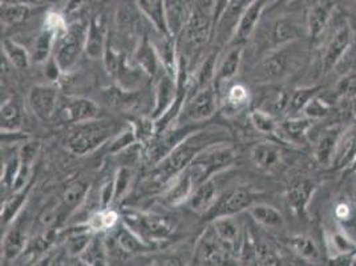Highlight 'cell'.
<instances>
[{
  "instance_id": "f6af8a7d",
  "label": "cell",
  "mask_w": 356,
  "mask_h": 266,
  "mask_svg": "<svg viewBox=\"0 0 356 266\" xmlns=\"http://www.w3.org/2000/svg\"><path fill=\"white\" fill-rule=\"evenodd\" d=\"M79 260L86 265H108V247L106 241L97 233L93 236L88 248L79 257Z\"/></svg>"
},
{
  "instance_id": "60d3db41",
  "label": "cell",
  "mask_w": 356,
  "mask_h": 266,
  "mask_svg": "<svg viewBox=\"0 0 356 266\" xmlns=\"http://www.w3.org/2000/svg\"><path fill=\"white\" fill-rule=\"evenodd\" d=\"M95 235L96 233H93L86 224L81 228L70 232L65 238V245H64L67 256L71 258H79L88 248Z\"/></svg>"
},
{
  "instance_id": "7bdbcfd3",
  "label": "cell",
  "mask_w": 356,
  "mask_h": 266,
  "mask_svg": "<svg viewBox=\"0 0 356 266\" xmlns=\"http://www.w3.org/2000/svg\"><path fill=\"white\" fill-rule=\"evenodd\" d=\"M1 55L8 60L13 68H16L19 71L27 70L32 61L30 52L23 45L10 39H6L1 43Z\"/></svg>"
},
{
  "instance_id": "8992f818",
  "label": "cell",
  "mask_w": 356,
  "mask_h": 266,
  "mask_svg": "<svg viewBox=\"0 0 356 266\" xmlns=\"http://www.w3.org/2000/svg\"><path fill=\"white\" fill-rule=\"evenodd\" d=\"M298 43L299 40L266 52L255 68L257 79L264 83H274L293 74L299 60L303 58V52L302 49L299 51Z\"/></svg>"
},
{
  "instance_id": "be15d7a7",
  "label": "cell",
  "mask_w": 356,
  "mask_h": 266,
  "mask_svg": "<svg viewBox=\"0 0 356 266\" xmlns=\"http://www.w3.org/2000/svg\"><path fill=\"white\" fill-rule=\"evenodd\" d=\"M353 265H356V253L354 254V257H353Z\"/></svg>"
},
{
  "instance_id": "52a82bcc",
  "label": "cell",
  "mask_w": 356,
  "mask_h": 266,
  "mask_svg": "<svg viewBox=\"0 0 356 266\" xmlns=\"http://www.w3.org/2000/svg\"><path fill=\"white\" fill-rule=\"evenodd\" d=\"M88 24L74 22L56 38L52 58L58 63L63 75L71 74L79 64L87 45Z\"/></svg>"
},
{
  "instance_id": "d6a6232c",
  "label": "cell",
  "mask_w": 356,
  "mask_h": 266,
  "mask_svg": "<svg viewBox=\"0 0 356 266\" xmlns=\"http://www.w3.org/2000/svg\"><path fill=\"white\" fill-rule=\"evenodd\" d=\"M195 184L189 172L185 169L177 178H173L163 192V201L170 207H178L188 203L193 193Z\"/></svg>"
},
{
  "instance_id": "6125c7cd",
  "label": "cell",
  "mask_w": 356,
  "mask_h": 266,
  "mask_svg": "<svg viewBox=\"0 0 356 266\" xmlns=\"http://www.w3.org/2000/svg\"><path fill=\"white\" fill-rule=\"evenodd\" d=\"M353 114H354V116L356 118V99L354 100V105H353Z\"/></svg>"
},
{
  "instance_id": "f1b7e54d",
  "label": "cell",
  "mask_w": 356,
  "mask_h": 266,
  "mask_svg": "<svg viewBox=\"0 0 356 266\" xmlns=\"http://www.w3.org/2000/svg\"><path fill=\"white\" fill-rule=\"evenodd\" d=\"M356 165V125L343 130L332 159V169L344 171Z\"/></svg>"
},
{
  "instance_id": "e575fe53",
  "label": "cell",
  "mask_w": 356,
  "mask_h": 266,
  "mask_svg": "<svg viewBox=\"0 0 356 266\" xmlns=\"http://www.w3.org/2000/svg\"><path fill=\"white\" fill-rule=\"evenodd\" d=\"M115 242V247L121 253L128 256L136 254H144L147 251H152L153 248L148 245L145 241H143L140 237L132 232L127 225L121 222V225L116 226L115 233L111 237Z\"/></svg>"
},
{
  "instance_id": "1f68e13d",
  "label": "cell",
  "mask_w": 356,
  "mask_h": 266,
  "mask_svg": "<svg viewBox=\"0 0 356 266\" xmlns=\"http://www.w3.org/2000/svg\"><path fill=\"white\" fill-rule=\"evenodd\" d=\"M108 42L104 17L102 15L95 16L88 23L86 54L90 59H103Z\"/></svg>"
},
{
  "instance_id": "f5cc1de1",
  "label": "cell",
  "mask_w": 356,
  "mask_h": 266,
  "mask_svg": "<svg viewBox=\"0 0 356 266\" xmlns=\"http://www.w3.org/2000/svg\"><path fill=\"white\" fill-rule=\"evenodd\" d=\"M332 104L328 103L325 97H322V93H319L305 107L302 114L312 120H318L328 116L332 112Z\"/></svg>"
},
{
  "instance_id": "44dd1931",
  "label": "cell",
  "mask_w": 356,
  "mask_h": 266,
  "mask_svg": "<svg viewBox=\"0 0 356 266\" xmlns=\"http://www.w3.org/2000/svg\"><path fill=\"white\" fill-rule=\"evenodd\" d=\"M325 244L327 254L332 263L353 258L356 253L355 237L351 236L341 225L325 232Z\"/></svg>"
},
{
  "instance_id": "d4e9b609",
  "label": "cell",
  "mask_w": 356,
  "mask_h": 266,
  "mask_svg": "<svg viewBox=\"0 0 356 266\" xmlns=\"http://www.w3.org/2000/svg\"><path fill=\"white\" fill-rule=\"evenodd\" d=\"M254 0H229L222 15L220 17L214 32L222 42H230L238 22L245 14V11L252 6Z\"/></svg>"
},
{
  "instance_id": "5b68a950",
  "label": "cell",
  "mask_w": 356,
  "mask_h": 266,
  "mask_svg": "<svg viewBox=\"0 0 356 266\" xmlns=\"http://www.w3.org/2000/svg\"><path fill=\"white\" fill-rule=\"evenodd\" d=\"M121 222L152 248L166 241L175 232V224L166 217L137 209L124 210Z\"/></svg>"
},
{
  "instance_id": "f546056e",
  "label": "cell",
  "mask_w": 356,
  "mask_h": 266,
  "mask_svg": "<svg viewBox=\"0 0 356 266\" xmlns=\"http://www.w3.org/2000/svg\"><path fill=\"white\" fill-rule=\"evenodd\" d=\"M134 63L143 72L148 75L152 79H157L165 71L160 56L149 38L144 36L136 48L134 55Z\"/></svg>"
},
{
  "instance_id": "277c9868",
  "label": "cell",
  "mask_w": 356,
  "mask_h": 266,
  "mask_svg": "<svg viewBox=\"0 0 356 266\" xmlns=\"http://www.w3.org/2000/svg\"><path fill=\"white\" fill-rule=\"evenodd\" d=\"M237 160V150L230 143L214 144L204 149L191 164L186 171L193 178L195 187L208 178L221 175L232 168Z\"/></svg>"
},
{
  "instance_id": "d6986e66",
  "label": "cell",
  "mask_w": 356,
  "mask_h": 266,
  "mask_svg": "<svg viewBox=\"0 0 356 266\" xmlns=\"http://www.w3.org/2000/svg\"><path fill=\"white\" fill-rule=\"evenodd\" d=\"M217 236L222 241L223 245L232 251L236 257L239 256L243 240L246 236V228L238 220L237 216H222L210 221Z\"/></svg>"
},
{
  "instance_id": "d590c367",
  "label": "cell",
  "mask_w": 356,
  "mask_h": 266,
  "mask_svg": "<svg viewBox=\"0 0 356 266\" xmlns=\"http://www.w3.org/2000/svg\"><path fill=\"white\" fill-rule=\"evenodd\" d=\"M246 212L252 217V221L266 229L280 230L286 225L282 213L277 208L265 203H254Z\"/></svg>"
},
{
  "instance_id": "ba28073f",
  "label": "cell",
  "mask_w": 356,
  "mask_h": 266,
  "mask_svg": "<svg viewBox=\"0 0 356 266\" xmlns=\"http://www.w3.org/2000/svg\"><path fill=\"white\" fill-rule=\"evenodd\" d=\"M237 257L229 251L220 237L217 236L211 224L204 230L194 247L193 264L202 266H221L232 264ZM238 261V260H237Z\"/></svg>"
},
{
  "instance_id": "4316f807",
  "label": "cell",
  "mask_w": 356,
  "mask_h": 266,
  "mask_svg": "<svg viewBox=\"0 0 356 266\" xmlns=\"http://www.w3.org/2000/svg\"><path fill=\"white\" fill-rule=\"evenodd\" d=\"M343 130L344 128H341V125H334L323 130L316 137L314 143V157L321 166L331 168L334 153Z\"/></svg>"
},
{
  "instance_id": "cb8c5ba5",
  "label": "cell",
  "mask_w": 356,
  "mask_h": 266,
  "mask_svg": "<svg viewBox=\"0 0 356 266\" xmlns=\"http://www.w3.org/2000/svg\"><path fill=\"white\" fill-rule=\"evenodd\" d=\"M335 4L332 0H315L307 13L306 31L312 40H318L332 20Z\"/></svg>"
},
{
  "instance_id": "83f0119b",
  "label": "cell",
  "mask_w": 356,
  "mask_h": 266,
  "mask_svg": "<svg viewBox=\"0 0 356 266\" xmlns=\"http://www.w3.org/2000/svg\"><path fill=\"white\" fill-rule=\"evenodd\" d=\"M216 178L217 176L208 178V180H205L204 182H201L200 185H197L194 188L191 198L188 200L189 208L193 210L194 213L205 216L209 210L214 207V204L217 203L221 192H220L218 182H217Z\"/></svg>"
},
{
  "instance_id": "ffe728a7",
  "label": "cell",
  "mask_w": 356,
  "mask_h": 266,
  "mask_svg": "<svg viewBox=\"0 0 356 266\" xmlns=\"http://www.w3.org/2000/svg\"><path fill=\"white\" fill-rule=\"evenodd\" d=\"M250 159L255 168L265 173L280 171L284 164V153L278 143L262 141L252 146Z\"/></svg>"
},
{
  "instance_id": "f35d334b",
  "label": "cell",
  "mask_w": 356,
  "mask_h": 266,
  "mask_svg": "<svg viewBox=\"0 0 356 266\" xmlns=\"http://www.w3.org/2000/svg\"><path fill=\"white\" fill-rule=\"evenodd\" d=\"M121 221V214H119L118 210L112 208H100L95 210L88 219L86 225L93 233H104V232H111L116 229V226Z\"/></svg>"
},
{
  "instance_id": "bcb514c9",
  "label": "cell",
  "mask_w": 356,
  "mask_h": 266,
  "mask_svg": "<svg viewBox=\"0 0 356 266\" xmlns=\"http://www.w3.org/2000/svg\"><path fill=\"white\" fill-rule=\"evenodd\" d=\"M319 93H322V87L321 86L300 87V88L294 89L290 93L287 114L290 116H299V114L303 112L305 107L310 103V100L314 99L316 95H319Z\"/></svg>"
},
{
  "instance_id": "4fadbf2b",
  "label": "cell",
  "mask_w": 356,
  "mask_h": 266,
  "mask_svg": "<svg viewBox=\"0 0 356 266\" xmlns=\"http://www.w3.org/2000/svg\"><path fill=\"white\" fill-rule=\"evenodd\" d=\"M56 115L63 123L79 124V123L97 118L99 107L95 102H92L87 97L64 96V97H60Z\"/></svg>"
},
{
  "instance_id": "c3c4849f",
  "label": "cell",
  "mask_w": 356,
  "mask_h": 266,
  "mask_svg": "<svg viewBox=\"0 0 356 266\" xmlns=\"http://www.w3.org/2000/svg\"><path fill=\"white\" fill-rule=\"evenodd\" d=\"M250 100H252V96L249 89L241 83L232 84L225 93V105L227 111H232V112H238L246 108L250 103Z\"/></svg>"
},
{
  "instance_id": "9a60e30c",
  "label": "cell",
  "mask_w": 356,
  "mask_h": 266,
  "mask_svg": "<svg viewBox=\"0 0 356 266\" xmlns=\"http://www.w3.org/2000/svg\"><path fill=\"white\" fill-rule=\"evenodd\" d=\"M59 102V91L51 84H38L29 93L31 111L40 121H49L56 115Z\"/></svg>"
},
{
  "instance_id": "9f6ffc18",
  "label": "cell",
  "mask_w": 356,
  "mask_h": 266,
  "mask_svg": "<svg viewBox=\"0 0 356 266\" xmlns=\"http://www.w3.org/2000/svg\"><path fill=\"white\" fill-rule=\"evenodd\" d=\"M132 184V171L129 166H121L116 178H113V185H115V200L113 201H120L122 197L128 193Z\"/></svg>"
},
{
  "instance_id": "7a4b0ae2",
  "label": "cell",
  "mask_w": 356,
  "mask_h": 266,
  "mask_svg": "<svg viewBox=\"0 0 356 266\" xmlns=\"http://www.w3.org/2000/svg\"><path fill=\"white\" fill-rule=\"evenodd\" d=\"M121 131L118 123L93 118L76 124L67 139V147L74 156H86L109 143Z\"/></svg>"
},
{
  "instance_id": "91938a15",
  "label": "cell",
  "mask_w": 356,
  "mask_h": 266,
  "mask_svg": "<svg viewBox=\"0 0 356 266\" xmlns=\"http://www.w3.org/2000/svg\"><path fill=\"white\" fill-rule=\"evenodd\" d=\"M213 1V16H214V29L220 20V17L223 14L229 0H211Z\"/></svg>"
},
{
  "instance_id": "836d02e7",
  "label": "cell",
  "mask_w": 356,
  "mask_h": 266,
  "mask_svg": "<svg viewBox=\"0 0 356 266\" xmlns=\"http://www.w3.org/2000/svg\"><path fill=\"white\" fill-rule=\"evenodd\" d=\"M165 10L169 32L177 38L193 11L192 0H165Z\"/></svg>"
},
{
  "instance_id": "db71d44e",
  "label": "cell",
  "mask_w": 356,
  "mask_h": 266,
  "mask_svg": "<svg viewBox=\"0 0 356 266\" xmlns=\"http://www.w3.org/2000/svg\"><path fill=\"white\" fill-rule=\"evenodd\" d=\"M137 141L136 133H134V127L129 124L125 130H121L111 141H109V152L112 155H118L120 152H122L124 149L129 148L131 146H134Z\"/></svg>"
},
{
  "instance_id": "680465c9",
  "label": "cell",
  "mask_w": 356,
  "mask_h": 266,
  "mask_svg": "<svg viewBox=\"0 0 356 266\" xmlns=\"http://www.w3.org/2000/svg\"><path fill=\"white\" fill-rule=\"evenodd\" d=\"M93 0H68L65 7V15H74L84 11Z\"/></svg>"
},
{
  "instance_id": "94428289",
  "label": "cell",
  "mask_w": 356,
  "mask_h": 266,
  "mask_svg": "<svg viewBox=\"0 0 356 266\" xmlns=\"http://www.w3.org/2000/svg\"><path fill=\"white\" fill-rule=\"evenodd\" d=\"M1 1H8V3H15V4H20L29 8H35V7H40L48 0H1Z\"/></svg>"
},
{
  "instance_id": "9c48e42d",
  "label": "cell",
  "mask_w": 356,
  "mask_h": 266,
  "mask_svg": "<svg viewBox=\"0 0 356 266\" xmlns=\"http://www.w3.org/2000/svg\"><path fill=\"white\" fill-rule=\"evenodd\" d=\"M214 84H209L204 88L189 92L184 104L182 114L185 120L191 124H201L213 118L217 112L218 97Z\"/></svg>"
},
{
  "instance_id": "e0dca14e",
  "label": "cell",
  "mask_w": 356,
  "mask_h": 266,
  "mask_svg": "<svg viewBox=\"0 0 356 266\" xmlns=\"http://www.w3.org/2000/svg\"><path fill=\"white\" fill-rule=\"evenodd\" d=\"M11 224V228L7 230L1 242V257L4 258V261L16 260L26 249V245L29 242V217L26 214H19Z\"/></svg>"
},
{
  "instance_id": "11a10c76",
  "label": "cell",
  "mask_w": 356,
  "mask_h": 266,
  "mask_svg": "<svg viewBox=\"0 0 356 266\" xmlns=\"http://www.w3.org/2000/svg\"><path fill=\"white\" fill-rule=\"evenodd\" d=\"M334 93L341 100L354 102L356 99V72L344 75L335 84Z\"/></svg>"
},
{
  "instance_id": "2e32d148",
  "label": "cell",
  "mask_w": 356,
  "mask_h": 266,
  "mask_svg": "<svg viewBox=\"0 0 356 266\" xmlns=\"http://www.w3.org/2000/svg\"><path fill=\"white\" fill-rule=\"evenodd\" d=\"M316 184L310 178H299L290 184L284 198L293 214L299 220L309 219V207L312 197L316 192Z\"/></svg>"
},
{
  "instance_id": "3957f363",
  "label": "cell",
  "mask_w": 356,
  "mask_h": 266,
  "mask_svg": "<svg viewBox=\"0 0 356 266\" xmlns=\"http://www.w3.org/2000/svg\"><path fill=\"white\" fill-rule=\"evenodd\" d=\"M214 33V16H213V1L202 0L193 7L191 17L185 29L179 33L184 38V45L186 48L178 56L184 58L189 64V59L197 55L198 51L207 45L209 39Z\"/></svg>"
},
{
  "instance_id": "681fc988",
  "label": "cell",
  "mask_w": 356,
  "mask_h": 266,
  "mask_svg": "<svg viewBox=\"0 0 356 266\" xmlns=\"http://www.w3.org/2000/svg\"><path fill=\"white\" fill-rule=\"evenodd\" d=\"M30 10L29 7L20 4L1 1V26L14 27L23 23L30 14Z\"/></svg>"
},
{
  "instance_id": "ab89813d",
  "label": "cell",
  "mask_w": 356,
  "mask_h": 266,
  "mask_svg": "<svg viewBox=\"0 0 356 266\" xmlns=\"http://www.w3.org/2000/svg\"><path fill=\"white\" fill-rule=\"evenodd\" d=\"M287 247L291 249L294 254H297L299 258L315 263L321 258V251L316 244V241L310 236L306 235H296V236L287 238Z\"/></svg>"
},
{
  "instance_id": "7402d4cb",
  "label": "cell",
  "mask_w": 356,
  "mask_h": 266,
  "mask_svg": "<svg viewBox=\"0 0 356 266\" xmlns=\"http://www.w3.org/2000/svg\"><path fill=\"white\" fill-rule=\"evenodd\" d=\"M178 96V83L176 75L163 71L156 79L154 86V108L152 118H159L173 105Z\"/></svg>"
},
{
  "instance_id": "7dc6e473",
  "label": "cell",
  "mask_w": 356,
  "mask_h": 266,
  "mask_svg": "<svg viewBox=\"0 0 356 266\" xmlns=\"http://www.w3.org/2000/svg\"><path fill=\"white\" fill-rule=\"evenodd\" d=\"M105 100L106 103L121 108V109H134L138 104L140 99L138 95L136 93V91L131 89L122 88V87H112V88L105 91Z\"/></svg>"
},
{
  "instance_id": "603a6c76",
  "label": "cell",
  "mask_w": 356,
  "mask_h": 266,
  "mask_svg": "<svg viewBox=\"0 0 356 266\" xmlns=\"http://www.w3.org/2000/svg\"><path fill=\"white\" fill-rule=\"evenodd\" d=\"M303 36L302 26L291 17L277 19L267 33V52L283 45L300 40Z\"/></svg>"
},
{
  "instance_id": "f907efd6",
  "label": "cell",
  "mask_w": 356,
  "mask_h": 266,
  "mask_svg": "<svg viewBox=\"0 0 356 266\" xmlns=\"http://www.w3.org/2000/svg\"><path fill=\"white\" fill-rule=\"evenodd\" d=\"M249 118H250V123H252V127L255 128V131L264 133V134L275 136L278 124H280V121L277 120L275 116H273L271 114H268L264 109L257 108V109L250 112Z\"/></svg>"
},
{
  "instance_id": "6da1fadb",
  "label": "cell",
  "mask_w": 356,
  "mask_h": 266,
  "mask_svg": "<svg viewBox=\"0 0 356 266\" xmlns=\"http://www.w3.org/2000/svg\"><path fill=\"white\" fill-rule=\"evenodd\" d=\"M230 143V136L222 128L209 127L200 128L184 139L161 163L152 168L145 178V188L149 192L165 191L173 178L181 175L194 159L204 150L214 144Z\"/></svg>"
},
{
  "instance_id": "484cf974",
  "label": "cell",
  "mask_w": 356,
  "mask_h": 266,
  "mask_svg": "<svg viewBox=\"0 0 356 266\" xmlns=\"http://www.w3.org/2000/svg\"><path fill=\"white\" fill-rule=\"evenodd\" d=\"M243 51H245V45H230L229 51L217 61L216 76H214V81H213L217 91L225 86L226 83L232 81V79L237 75L241 63H242V58H243Z\"/></svg>"
},
{
  "instance_id": "8d00e7d4",
  "label": "cell",
  "mask_w": 356,
  "mask_h": 266,
  "mask_svg": "<svg viewBox=\"0 0 356 266\" xmlns=\"http://www.w3.org/2000/svg\"><path fill=\"white\" fill-rule=\"evenodd\" d=\"M134 3L140 13L148 19L154 30L172 35L168 29L165 0H134Z\"/></svg>"
},
{
  "instance_id": "5bb4252c",
  "label": "cell",
  "mask_w": 356,
  "mask_h": 266,
  "mask_svg": "<svg viewBox=\"0 0 356 266\" xmlns=\"http://www.w3.org/2000/svg\"><path fill=\"white\" fill-rule=\"evenodd\" d=\"M315 120L307 116H290V118L280 121L275 137L283 143L291 147L303 148L309 143L310 131Z\"/></svg>"
},
{
  "instance_id": "ac0fdd59",
  "label": "cell",
  "mask_w": 356,
  "mask_h": 266,
  "mask_svg": "<svg viewBox=\"0 0 356 266\" xmlns=\"http://www.w3.org/2000/svg\"><path fill=\"white\" fill-rule=\"evenodd\" d=\"M275 0H254L252 6L245 11V14L239 19L237 29L234 31V35L229 45H242L248 43V40L252 38V33L258 29V24L265 14L267 8L273 6Z\"/></svg>"
},
{
  "instance_id": "74e56055",
  "label": "cell",
  "mask_w": 356,
  "mask_h": 266,
  "mask_svg": "<svg viewBox=\"0 0 356 266\" xmlns=\"http://www.w3.org/2000/svg\"><path fill=\"white\" fill-rule=\"evenodd\" d=\"M23 108L16 97H10L1 103L0 123L1 132H17L23 125Z\"/></svg>"
},
{
  "instance_id": "4dcf8cb0",
  "label": "cell",
  "mask_w": 356,
  "mask_h": 266,
  "mask_svg": "<svg viewBox=\"0 0 356 266\" xmlns=\"http://www.w3.org/2000/svg\"><path fill=\"white\" fill-rule=\"evenodd\" d=\"M89 193V184L87 181L79 180L72 182L61 194V200L58 203L61 221H67L77 209L84 204Z\"/></svg>"
},
{
  "instance_id": "816d5d0a",
  "label": "cell",
  "mask_w": 356,
  "mask_h": 266,
  "mask_svg": "<svg viewBox=\"0 0 356 266\" xmlns=\"http://www.w3.org/2000/svg\"><path fill=\"white\" fill-rule=\"evenodd\" d=\"M255 242V256H257V265H278L281 264V257L275 249L264 240H257L254 236Z\"/></svg>"
},
{
  "instance_id": "b9f144b4",
  "label": "cell",
  "mask_w": 356,
  "mask_h": 266,
  "mask_svg": "<svg viewBox=\"0 0 356 266\" xmlns=\"http://www.w3.org/2000/svg\"><path fill=\"white\" fill-rule=\"evenodd\" d=\"M56 33L54 31L48 30L43 27L40 33L36 36L33 45H32V52H31V59L36 64L47 63L51 59V55L54 54V47L56 42Z\"/></svg>"
},
{
  "instance_id": "6f0895ef",
  "label": "cell",
  "mask_w": 356,
  "mask_h": 266,
  "mask_svg": "<svg viewBox=\"0 0 356 266\" xmlns=\"http://www.w3.org/2000/svg\"><path fill=\"white\" fill-rule=\"evenodd\" d=\"M355 216V205L350 200L341 198L335 204V207H334V217H335V220L339 222V225L343 226V228H344V225L354 222Z\"/></svg>"
},
{
  "instance_id": "30bf717a",
  "label": "cell",
  "mask_w": 356,
  "mask_h": 266,
  "mask_svg": "<svg viewBox=\"0 0 356 266\" xmlns=\"http://www.w3.org/2000/svg\"><path fill=\"white\" fill-rule=\"evenodd\" d=\"M257 197H259V193L252 192V189L245 187L227 189L220 194L217 203L205 214V217L211 221L222 216H238L252 207L257 201Z\"/></svg>"
},
{
  "instance_id": "7c38bea8",
  "label": "cell",
  "mask_w": 356,
  "mask_h": 266,
  "mask_svg": "<svg viewBox=\"0 0 356 266\" xmlns=\"http://www.w3.org/2000/svg\"><path fill=\"white\" fill-rule=\"evenodd\" d=\"M353 30L351 26L344 22L332 33L322 54V67L325 72H331L348 52L353 45Z\"/></svg>"
},
{
  "instance_id": "ee69618b",
  "label": "cell",
  "mask_w": 356,
  "mask_h": 266,
  "mask_svg": "<svg viewBox=\"0 0 356 266\" xmlns=\"http://www.w3.org/2000/svg\"><path fill=\"white\" fill-rule=\"evenodd\" d=\"M30 189L31 184L22 189L14 191V193L4 201V204L1 205V222L4 225L11 224L20 214Z\"/></svg>"
},
{
  "instance_id": "8fae6325",
  "label": "cell",
  "mask_w": 356,
  "mask_h": 266,
  "mask_svg": "<svg viewBox=\"0 0 356 266\" xmlns=\"http://www.w3.org/2000/svg\"><path fill=\"white\" fill-rule=\"evenodd\" d=\"M200 124H185V125H173L169 130L163 131V133L154 136V139L148 144L147 148V159L148 163L153 166L161 163L163 159L177 147L178 144L186 139L191 133L200 130Z\"/></svg>"
}]
</instances>
